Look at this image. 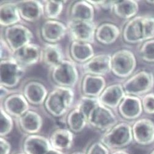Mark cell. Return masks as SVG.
<instances>
[{"label": "cell", "mask_w": 154, "mask_h": 154, "mask_svg": "<svg viewBox=\"0 0 154 154\" xmlns=\"http://www.w3.org/2000/svg\"><path fill=\"white\" fill-rule=\"evenodd\" d=\"M42 49L34 43H29L14 53L13 58L25 68L41 60Z\"/></svg>", "instance_id": "14"}, {"label": "cell", "mask_w": 154, "mask_h": 154, "mask_svg": "<svg viewBox=\"0 0 154 154\" xmlns=\"http://www.w3.org/2000/svg\"><path fill=\"white\" fill-rule=\"evenodd\" d=\"M64 60L63 49L58 44L47 43L42 49L41 60L47 66L53 68Z\"/></svg>", "instance_id": "28"}, {"label": "cell", "mask_w": 154, "mask_h": 154, "mask_svg": "<svg viewBox=\"0 0 154 154\" xmlns=\"http://www.w3.org/2000/svg\"><path fill=\"white\" fill-rule=\"evenodd\" d=\"M41 33L43 40L49 44H56L68 33L67 27L57 20H47L42 25Z\"/></svg>", "instance_id": "11"}, {"label": "cell", "mask_w": 154, "mask_h": 154, "mask_svg": "<svg viewBox=\"0 0 154 154\" xmlns=\"http://www.w3.org/2000/svg\"><path fill=\"white\" fill-rule=\"evenodd\" d=\"M20 17L28 22H35L44 15L43 2L38 0H23L17 2Z\"/></svg>", "instance_id": "13"}, {"label": "cell", "mask_w": 154, "mask_h": 154, "mask_svg": "<svg viewBox=\"0 0 154 154\" xmlns=\"http://www.w3.org/2000/svg\"><path fill=\"white\" fill-rule=\"evenodd\" d=\"M0 121H1V137L5 138L9 134L14 128L13 117L4 109L3 106L0 107Z\"/></svg>", "instance_id": "32"}, {"label": "cell", "mask_w": 154, "mask_h": 154, "mask_svg": "<svg viewBox=\"0 0 154 154\" xmlns=\"http://www.w3.org/2000/svg\"><path fill=\"white\" fill-rule=\"evenodd\" d=\"M51 79L57 86L74 87L79 79V72L73 62L64 60L52 68Z\"/></svg>", "instance_id": "3"}, {"label": "cell", "mask_w": 154, "mask_h": 154, "mask_svg": "<svg viewBox=\"0 0 154 154\" xmlns=\"http://www.w3.org/2000/svg\"><path fill=\"white\" fill-rule=\"evenodd\" d=\"M70 154H86V153L82 152V151H75Z\"/></svg>", "instance_id": "43"}, {"label": "cell", "mask_w": 154, "mask_h": 154, "mask_svg": "<svg viewBox=\"0 0 154 154\" xmlns=\"http://www.w3.org/2000/svg\"><path fill=\"white\" fill-rule=\"evenodd\" d=\"M70 53L74 61L85 63L95 56L94 49L91 43L72 41L70 46Z\"/></svg>", "instance_id": "27"}, {"label": "cell", "mask_w": 154, "mask_h": 154, "mask_svg": "<svg viewBox=\"0 0 154 154\" xmlns=\"http://www.w3.org/2000/svg\"><path fill=\"white\" fill-rule=\"evenodd\" d=\"M144 111L148 114H154V94L149 93L144 96L142 100Z\"/></svg>", "instance_id": "36"}, {"label": "cell", "mask_w": 154, "mask_h": 154, "mask_svg": "<svg viewBox=\"0 0 154 154\" xmlns=\"http://www.w3.org/2000/svg\"><path fill=\"white\" fill-rule=\"evenodd\" d=\"M125 95L122 85L113 84L105 88L99 99L102 104L112 109L119 107Z\"/></svg>", "instance_id": "19"}, {"label": "cell", "mask_w": 154, "mask_h": 154, "mask_svg": "<svg viewBox=\"0 0 154 154\" xmlns=\"http://www.w3.org/2000/svg\"><path fill=\"white\" fill-rule=\"evenodd\" d=\"M121 34L119 28L114 24L105 22L97 27L95 38L103 45H111L117 41Z\"/></svg>", "instance_id": "25"}, {"label": "cell", "mask_w": 154, "mask_h": 154, "mask_svg": "<svg viewBox=\"0 0 154 154\" xmlns=\"http://www.w3.org/2000/svg\"><path fill=\"white\" fill-rule=\"evenodd\" d=\"M44 5V15L48 20H56L62 14L64 3L66 1L48 0L43 2Z\"/></svg>", "instance_id": "31"}, {"label": "cell", "mask_w": 154, "mask_h": 154, "mask_svg": "<svg viewBox=\"0 0 154 154\" xmlns=\"http://www.w3.org/2000/svg\"><path fill=\"white\" fill-rule=\"evenodd\" d=\"M111 72L120 78H127L132 74L137 66L133 52L127 49L115 52L111 55Z\"/></svg>", "instance_id": "5"}, {"label": "cell", "mask_w": 154, "mask_h": 154, "mask_svg": "<svg viewBox=\"0 0 154 154\" xmlns=\"http://www.w3.org/2000/svg\"><path fill=\"white\" fill-rule=\"evenodd\" d=\"M88 124L92 128L107 131L118 122V119L112 109L100 103L88 115Z\"/></svg>", "instance_id": "6"}, {"label": "cell", "mask_w": 154, "mask_h": 154, "mask_svg": "<svg viewBox=\"0 0 154 154\" xmlns=\"http://www.w3.org/2000/svg\"><path fill=\"white\" fill-rule=\"evenodd\" d=\"M20 129L26 135L38 134L43 127V118L39 113L29 110L22 117L17 119Z\"/></svg>", "instance_id": "20"}, {"label": "cell", "mask_w": 154, "mask_h": 154, "mask_svg": "<svg viewBox=\"0 0 154 154\" xmlns=\"http://www.w3.org/2000/svg\"><path fill=\"white\" fill-rule=\"evenodd\" d=\"M111 154H130V153L124 149H120V150H114L111 152Z\"/></svg>", "instance_id": "41"}, {"label": "cell", "mask_w": 154, "mask_h": 154, "mask_svg": "<svg viewBox=\"0 0 154 154\" xmlns=\"http://www.w3.org/2000/svg\"><path fill=\"white\" fill-rule=\"evenodd\" d=\"M16 2H7L0 5V24L5 28L19 24L21 21Z\"/></svg>", "instance_id": "24"}, {"label": "cell", "mask_w": 154, "mask_h": 154, "mask_svg": "<svg viewBox=\"0 0 154 154\" xmlns=\"http://www.w3.org/2000/svg\"><path fill=\"white\" fill-rule=\"evenodd\" d=\"M47 154H66L65 152L58 150H56L53 149V147L49 150V152L47 153Z\"/></svg>", "instance_id": "42"}, {"label": "cell", "mask_w": 154, "mask_h": 154, "mask_svg": "<svg viewBox=\"0 0 154 154\" xmlns=\"http://www.w3.org/2000/svg\"><path fill=\"white\" fill-rule=\"evenodd\" d=\"M142 59L148 62H154V40L146 42L140 49Z\"/></svg>", "instance_id": "34"}, {"label": "cell", "mask_w": 154, "mask_h": 154, "mask_svg": "<svg viewBox=\"0 0 154 154\" xmlns=\"http://www.w3.org/2000/svg\"><path fill=\"white\" fill-rule=\"evenodd\" d=\"M75 92L71 88L57 86L49 93L44 103L47 112L54 117H61L72 107Z\"/></svg>", "instance_id": "1"}, {"label": "cell", "mask_w": 154, "mask_h": 154, "mask_svg": "<svg viewBox=\"0 0 154 154\" xmlns=\"http://www.w3.org/2000/svg\"><path fill=\"white\" fill-rule=\"evenodd\" d=\"M137 2L133 0L115 1L112 11L116 15L122 19H130L138 11Z\"/></svg>", "instance_id": "30"}, {"label": "cell", "mask_w": 154, "mask_h": 154, "mask_svg": "<svg viewBox=\"0 0 154 154\" xmlns=\"http://www.w3.org/2000/svg\"><path fill=\"white\" fill-rule=\"evenodd\" d=\"M33 37L32 32L28 27L19 24L6 28L4 32V39L14 53L31 43Z\"/></svg>", "instance_id": "7"}, {"label": "cell", "mask_w": 154, "mask_h": 154, "mask_svg": "<svg viewBox=\"0 0 154 154\" xmlns=\"http://www.w3.org/2000/svg\"><path fill=\"white\" fill-rule=\"evenodd\" d=\"M14 52L4 39L1 38V60L13 58Z\"/></svg>", "instance_id": "37"}, {"label": "cell", "mask_w": 154, "mask_h": 154, "mask_svg": "<svg viewBox=\"0 0 154 154\" xmlns=\"http://www.w3.org/2000/svg\"><path fill=\"white\" fill-rule=\"evenodd\" d=\"M14 154H26L25 153H24L23 152H17V153H14Z\"/></svg>", "instance_id": "44"}, {"label": "cell", "mask_w": 154, "mask_h": 154, "mask_svg": "<svg viewBox=\"0 0 154 154\" xmlns=\"http://www.w3.org/2000/svg\"><path fill=\"white\" fill-rule=\"evenodd\" d=\"M106 87V82L103 76L86 74L82 83L83 95L89 97L99 98Z\"/></svg>", "instance_id": "21"}, {"label": "cell", "mask_w": 154, "mask_h": 154, "mask_svg": "<svg viewBox=\"0 0 154 154\" xmlns=\"http://www.w3.org/2000/svg\"><path fill=\"white\" fill-rule=\"evenodd\" d=\"M144 16L133 18L125 26L123 30L124 41L129 44H137L146 40Z\"/></svg>", "instance_id": "15"}, {"label": "cell", "mask_w": 154, "mask_h": 154, "mask_svg": "<svg viewBox=\"0 0 154 154\" xmlns=\"http://www.w3.org/2000/svg\"><path fill=\"white\" fill-rule=\"evenodd\" d=\"M0 71V85L12 89L20 82L25 75L26 68L14 58H10L1 60Z\"/></svg>", "instance_id": "4"}, {"label": "cell", "mask_w": 154, "mask_h": 154, "mask_svg": "<svg viewBox=\"0 0 154 154\" xmlns=\"http://www.w3.org/2000/svg\"><path fill=\"white\" fill-rule=\"evenodd\" d=\"M0 92H1V96H0V98H1V102L3 101L8 97L14 92L11 91V89H9L8 88H6L3 86L0 85Z\"/></svg>", "instance_id": "40"}, {"label": "cell", "mask_w": 154, "mask_h": 154, "mask_svg": "<svg viewBox=\"0 0 154 154\" xmlns=\"http://www.w3.org/2000/svg\"><path fill=\"white\" fill-rule=\"evenodd\" d=\"M150 154H154V149L150 153Z\"/></svg>", "instance_id": "45"}, {"label": "cell", "mask_w": 154, "mask_h": 154, "mask_svg": "<svg viewBox=\"0 0 154 154\" xmlns=\"http://www.w3.org/2000/svg\"><path fill=\"white\" fill-rule=\"evenodd\" d=\"M74 138V133L68 128H58L51 133L49 140L53 149L65 152L72 147Z\"/></svg>", "instance_id": "22"}, {"label": "cell", "mask_w": 154, "mask_h": 154, "mask_svg": "<svg viewBox=\"0 0 154 154\" xmlns=\"http://www.w3.org/2000/svg\"><path fill=\"white\" fill-rule=\"evenodd\" d=\"M111 55L99 54L83 64V69L86 74L103 76L111 71Z\"/></svg>", "instance_id": "17"}, {"label": "cell", "mask_w": 154, "mask_h": 154, "mask_svg": "<svg viewBox=\"0 0 154 154\" xmlns=\"http://www.w3.org/2000/svg\"><path fill=\"white\" fill-rule=\"evenodd\" d=\"M118 111L121 116L127 120L136 119L142 113V103L137 97L127 95L120 103Z\"/></svg>", "instance_id": "23"}, {"label": "cell", "mask_w": 154, "mask_h": 154, "mask_svg": "<svg viewBox=\"0 0 154 154\" xmlns=\"http://www.w3.org/2000/svg\"><path fill=\"white\" fill-rule=\"evenodd\" d=\"M94 7L88 1H77L72 5L70 11V20L94 22Z\"/></svg>", "instance_id": "26"}, {"label": "cell", "mask_w": 154, "mask_h": 154, "mask_svg": "<svg viewBox=\"0 0 154 154\" xmlns=\"http://www.w3.org/2000/svg\"><path fill=\"white\" fill-rule=\"evenodd\" d=\"M100 103L99 98L89 97L83 95L77 103L76 107L81 110L88 117L89 113Z\"/></svg>", "instance_id": "33"}, {"label": "cell", "mask_w": 154, "mask_h": 154, "mask_svg": "<svg viewBox=\"0 0 154 154\" xmlns=\"http://www.w3.org/2000/svg\"><path fill=\"white\" fill-rule=\"evenodd\" d=\"M12 146L11 143L5 138H0V151L1 154H11Z\"/></svg>", "instance_id": "39"}, {"label": "cell", "mask_w": 154, "mask_h": 154, "mask_svg": "<svg viewBox=\"0 0 154 154\" xmlns=\"http://www.w3.org/2000/svg\"><path fill=\"white\" fill-rule=\"evenodd\" d=\"M133 141L141 146H148L154 142V123L147 119L137 120L132 126Z\"/></svg>", "instance_id": "10"}, {"label": "cell", "mask_w": 154, "mask_h": 154, "mask_svg": "<svg viewBox=\"0 0 154 154\" xmlns=\"http://www.w3.org/2000/svg\"><path fill=\"white\" fill-rule=\"evenodd\" d=\"M111 151L100 141L92 143L88 147L86 154H111Z\"/></svg>", "instance_id": "35"}, {"label": "cell", "mask_w": 154, "mask_h": 154, "mask_svg": "<svg viewBox=\"0 0 154 154\" xmlns=\"http://www.w3.org/2000/svg\"><path fill=\"white\" fill-rule=\"evenodd\" d=\"M66 124L67 128L73 133H79L88 124V117L81 110L75 107L67 114Z\"/></svg>", "instance_id": "29"}, {"label": "cell", "mask_w": 154, "mask_h": 154, "mask_svg": "<svg viewBox=\"0 0 154 154\" xmlns=\"http://www.w3.org/2000/svg\"><path fill=\"white\" fill-rule=\"evenodd\" d=\"M153 83V76L151 73L140 71L130 77L124 82L122 86L126 95L137 97L149 91L152 88Z\"/></svg>", "instance_id": "8"}, {"label": "cell", "mask_w": 154, "mask_h": 154, "mask_svg": "<svg viewBox=\"0 0 154 154\" xmlns=\"http://www.w3.org/2000/svg\"><path fill=\"white\" fill-rule=\"evenodd\" d=\"M68 33L73 41H80L92 44L95 37L97 30L94 22L70 20L67 25Z\"/></svg>", "instance_id": "9"}, {"label": "cell", "mask_w": 154, "mask_h": 154, "mask_svg": "<svg viewBox=\"0 0 154 154\" xmlns=\"http://www.w3.org/2000/svg\"><path fill=\"white\" fill-rule=\"evenodd\" d=\"M26 154H47L52 148L49 138L38 134L26 135L22 144Z\"/></svg>", "instance_id": "16"}, {"label": "cell", "mask_w": 154, "mask_h": 154, "mask_svg": "<svg viewBox=\"0 0 154 154\" xmlns=\"http://www.w3.org/2000/svg\"><path fill=\"white\" fill-rule=\"evenodd\" d=\"M100 141L111 152L124 149L133 141L132 127L125 122L118 123L105 132Z\"/></svg>", "instance_id": "2"}, {"label": "cell", "mask_w": 154, "mask_h": 154, "mask_svg": "<svg viewBox=\"0 0 154 154\" xmlns=\"http://www.w3.org/2000/svg\"><path fill=\"white\" fill-rule=\"evenodd\" d=\"M1 106L12 117L18 119L29 110V103L20 93H14L10 95Z\"/></svg>", "instance_id": "12"}, {"label": "cell", "mask_w": 154, "mask_h": 154, "mask_svg": "<svg viewBox=\"0 0 154 154\" xmlns=\"http://www.w3.org/2000/svg\"><path fill=\"white\" fill-rule=\"evenodd\" d=\"M48 93L45 85L37 81H31L27 82L22 92L28 103L34 106L44 104Z\"/></svg>", "instance_id": "18"}, {"label": "cell", "mask_w": 154, "mask_h": 154, "mask_svg": "<svg viewBox=\"0 0 154 154\" xmlns=\"http://www.w3.org/2000/svg\"><path fill=\"white\" fill-rule=\"evenodd\" d=\"M93 6H97L104 10H112L115 1H88Z\"/></svg>", "instance_id": "38"}]
</instances>
